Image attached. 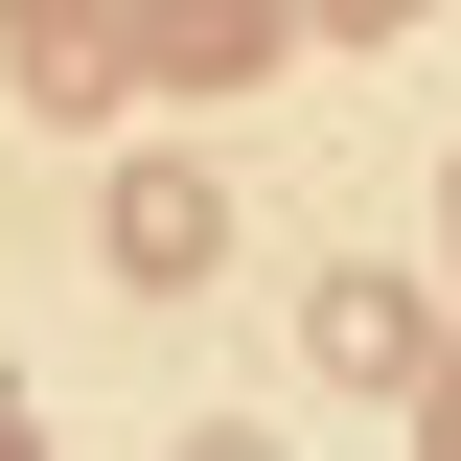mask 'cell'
Returning a JSON list of instances; mask_svg holds the SVG:
<instances>
[{
  "mask_svg": "<svg viewBox=\"0 0 461 461\" xmlns=\"http://www.w3.org/2000/svg\"><path fill=\"white\" fill-rule=\"evenodd\" d=\"M208 254H230V185H208V162H115V277H139V300H185Z\"/></svg>",
  "mask_w": 461,
  "mask_h": 461,
  "instance_id": "cell-1",
  "label": "cell"
},
{
  "mask_svg": "<svg viewBox=\"0 0 461 461\" xmlns=\"http://www.w3.org/2000/svg\"><path fill=\"white\" fill-rule=\"evenodd\" d=\"M277 23L300 0H139V69L162 93H230V69H277Z\"/></svg>",
  "mask_w": 461,
  "mask_h": 461,
  "instance_id": "cell-2",
  "label": "cell"
},
{
  "mask_svg": "<svg viewBox=\"0 0 461 461\" xmlns=\"http://www.w3.org/2000/svg\"><path fill=\"white\" fill-rule=\"evenodd\" d=\"M23 23V93L47 115H115V0H0Z\"/></svg>",
  "mask_w": 461,
  "mask_h": 461,
  "instance_id": "cell-3",
  "label": "cell"
},
{
  "mask_svg": "<svg viewBox=\"0 0 461 461\" xmlns=\"http://www.w3.org/2000/svg\"><path fill=\"white\" fill-rule=\"evenodd\" d=\"M323 369H369V393H415L438 346H415V300H393V277H323Z\"/></svg>",
  "mask_w": 461,
  "mask_h": 461,
  "instance_id": "cell-4",
  "label": "cell"
},
{
  "mask_svg": "<svg viewBox=\"0 0 461 461\" xmlns=\"http://www.w3.org/2000/svg\"><path fill=\"white\" fill-rule=\"evenodd\" d=\"M415 461H461V369H438V415H415Z\"/></svg>",
  "mask_w": 461,
  "mask_h": 461,
  "instance_id": "cell-5",
  "label": "cell"
},
{
  "mask_svg": "<svg viewBox=\"0 0 461 461\" xmlns=\"http://www.w3.org/2000/svg\"><path fill=\"white\" fill-rule=\"evenodd\" d=\"M300 23H415V0H300Z\"/></svg>",
  "mask_w": 461,
  "mask_h": 461,
  "instance_id": "cell-6",
  "label": "cell"
},
{
  "mask_svg": "<svg viewBox=\"0 0 461 461\" xmlns=\"http://www.w3.org/2000/svg\"><path fill=\"white\" fill-rule=\"evenodd\" d=\"M0 461H47V415H23V393H0Z\"/></svg>",
  "mask_w": 461,
  "mask_h": 461,
  "instance_id": "cell-7",
  "label": "cell"
},
{
  "mask_svg": "<svg viewBox=\"0 0 461 461\" xmlns=\"http://www.w3.org/2000/svg\"><path fill=\"white\" fill-rule=\"evenodd\" d=\"M185 461H277V438H254V415H230V438H185Z\"/></svg>",
  "mask_w": 461,
  "mask_h": 461,
  "instance_id": "cell-8",
  "label": "cell"
}]
</instances>
